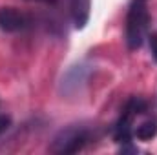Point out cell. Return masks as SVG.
Listing matches in <instances>:
<instances>
[{
  "instance_id": "cell-1",
  "label": "cell",
  "mask_w": 157,
  "mask_h": 155,
  "mask_svg": "<svg viewBox=\"0 0 157 155\" xmlns=\"http://www.w3.org/2000/svg\"><path fill=\"white\" fill-rule=\"evenodd\" d=\"M148 28L146 0H132L126 18V44L130 49H139Z\"/></svg>"
},
{
  "instance_id": "cell-2",
  "label": "cell",
  "mask_w": 157,
  "mask_h": 155,
  "mask_svg": "<svg viewBox=\"0 0 157 155\" xmlns=\"http://www.w3.org/2000/svg\"><path fill=\"white\" fill-rule=\"evenodd\" d=\"M88 142V131L78 126H68L60 130L53 142H51V152L55 153H77L80 152Z\"/></svg>"
},
{
  "instance_id": "cell-3",
  "label": "cell",
  "mask_w": 157,
  "mask_h": 155,
  "mask_svg": "<svg viewBox=\"0 0 157 155\" xmlns=\"http://www.w3.org/2000/svg\"><path fill=\"white\" fill-rule=\"evenodd\" d=\"M90 73H91V66H88L84 62L71 66L62 75V78H60V86H59L60 95L62 97H71V95L78 93L84 88V84H86V80L90 77Z\"/></svg>"
},
{
  "instance_id": "cell-4",
  "label": "cell",
  "mask_w": 157,
  "mask_h": 155,
  "mask_svg": "<svg viewBox=\"0 0 157 155\" xmlns=\"http://www.w3.org/2000/svg\"><path fill=\"white\" fill-rule=\"evenodd\" d=\"M26 28V17L15 7H0V29L15 33Z\"/></svg>"
},
{
  "instance_id": "cell-5",
  "label": "cell",
  "mask_w": 157,
  "mask_h": 155,
  "mask_svg": "<svg viewBox=\"0 0 157 155\" xmlns=\"http://www.w3.org/2000/svg\"><path fill=\"white\" fill-rule=\"evenodd\" d=\"M90 0H70V9H71V18L77 29H82L88 24L90 18Z\"/></svg>"
},
{
  "instance_id": "cell-6",
  "label": "cell",
  "mask_w": 157,
  "mask_h": 155,
  "mask_svg": "<svg viewBox=\"0 0 157 155\" xmlns=\"http://www.w3.org/2000/svg\"><path fill=\"white\" fill-rule=\"evenodd\" d=\"M133 133H135V137H137L139 141H152V139L157 135V124L155 122H152V120L143 122Z\"/></svg>"
},
{
  "instance_id": "cell-7",
  "label": "cell",
  "mask_w": 157,
  "mask_h": 155,
  "mask_svg": "<svg viewBox=\"0 0 157 155\" xmlns=\"http://www.w3.org/2000/svg\"><path fill=\"white\" fill-rule=\"evenodd\" d=\"M150 51H152V57L157 62V33H152L150 35Z\"/></svg>"
},
{
  "instance_id": "cell-8",
  "label": "cell",
  "mask_w": 157,
  "mask_h": 155,
  "mask_svg": "<svg viewBox=\"0 0 157 155\" xmlns=\"http://www.w3.org/2000/svg\"><path fill=\"white\" fill-rule=\"evenodd\" d=\"M11 126V117L9 115H0V135Z\"/></svg>"
},
{
  "instance_id": "cell-9",
  "label": "cell",
  "mask_w": 157,
  "mask_h": 155,
  "mask_svg": "<svg viewBox=\"0 0 157 155\" xmlns=\"http://www.w3.org/2000/svg\"><path fill=\"white\" fill-rule=\"evenodd\" d=\"M121 152H122V153H124V152H133V153H135V152H139V150H137V148H133V146H126V148L122 146V148H121Z\"/></svg>"
},
{
  "instance_id": "cell-10",
  "label": "cell",
  "mask_w": 157,
  "mask_h": 155,
  "mask_svg": "<svg viewBox=\"0 0 157 155\" xmlns=\"http://www.w3.org/2000/svg\"><path fill=\"white\" fill-rule=\"evenodd\" d=\"M39 2H48V4H49V2H51V4H55V2H57V0H39Z\"/></svg>"
}]
</instances>
